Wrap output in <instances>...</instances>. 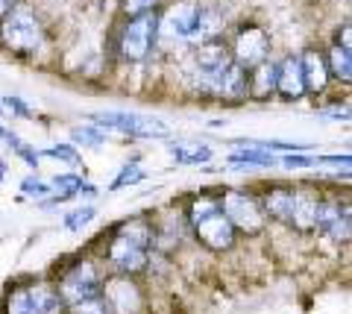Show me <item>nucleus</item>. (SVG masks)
<instances>
[{"instance_id":"obj_1","label":"nucleus","mask_w":352,"mask_h":314,"mask_svg":"<svg viewBox=\"0 0 352 314\" xmlns=\"http://www.w3.org/2000/svg\"><path fill=\"white\" fill-rule=\"evenodd\" d=\"M150 250H153V214H135V218L115 226L109 235L103 258L112 267V273L141 276L150 270Z\"/></svg>"},{"instance_id":"obj_2","label":"nucleus","mask_w":352,"mask_h":314,"mask_svg":"<svg viewBox=\"0 0 352 314\" xmlns=\"http://www.w3.org/2000/svg\"><path fill=\"white\" fill-rule=\"evenodd\" d=\"M320 191H311L305 186H267L258 200L261 209L267 214V221L282 223L285 229L300 232V235H311L314 223H317V205H320Z\"/></svg>"},{"instance_id":"obj_3","label":"nucleus","mask_w":352,"mask_h":314,"mask_svg":"<svg viewBox=\"0 0 352 314\" xmlns=\"http://www.w3.org/2000/svg\"><path fill=\"white\" fill-rule=\"evenodd\" d=\"M47 45V30L32 3H15L6 15H0V47L15 59H36Z\"/></svg>"},{"instance_id":"obj_4","label":"nucleus","mask_w":352,"mask_h":314,"mask_svg":"<svg viewBox=\"0 0 352 314\" xmlns=\"http://www.w3.org/2000/svg\"><path fill=\"white\" fill-rule=\"evenodd\" d=\"M118 59L124 65H144L159 50V12H141L126 18L115 38Z\"/></svg>"},{"instance_id":"obj_5","label":"nucleus","mask_w":352,"mask_h":314,"mask_svg":"<svg viewBox=\"0 0 352 314\" xmlns=\"http://www.w3.org/2000/svg\"><path fill=\"white\" fill-rule=\"evenodd\" d=\"M88 124L106 129V133H120L126 138H141V142H153V138H162L168 142L170 138V126L168 121H162L159 115H141V112H91L88 115Z\"/></svg>"},{"instance_id":"obj_6","label":"nucleus","mask_w":352,"mask_h":314,"mask_svg":"<svg viewBox=\"0 0 352 314\" xmlns=\"http://www.w3.org/2000/svg\"><path fill=\"white\" fill-rule=\"evenodd\" d=\"M3 314H68L56 282H24L6 294Z\"/></svg>"},{"instance_id":"obj_7","label":"nucleus","mask_w":352,"mask_h":314,"mask_svg":"<svg viewBox=\"0 0 352 314\" xmlns=\"http://www.w3.org/2000/svg\"><path fill=\"white\" fill-rule=\"evenodd\" d=\"M220 209L229 218V223L235 226L238 235H247V238H256L270 226L267 214L261 209V200L258 194L244 191V188H226L220 191Z\"/></svg>"},{"instance_id":"obj_8","label":"nucleus","mask_w":352,"mask_h":314,"mask_svg":"<svg viewBox=\"0 0 352 314\" xmlns=\"http://www.w3.org/2000/svg\"><path fill=\"white\" fill-rule=\"evenodd\" d=\"M226 47H229V56H232V62L241 71H252L256 65L270 59L273 36L267 32V27L258 24V21H241L232 32V38L226 41Z\"/></svg>"},{"instance_id":"obj_9","label":"nucleus","mask_w":352,"mask_h":314,"mask_svg":"<svg viewBox=\"0 0 352 314\" xmlns=\"http://www.w3.org/2000/svg\"><path fill=\"white\" fill-rule=\"evenodd\" d=\"M103 279L106 276H103L100 265H97L91 256H82V258H76L71 267L62 270L56 288H59V294L65 300V306H76V302H82V300L100 297L103 294Z\"/></svg>"},{"instance_id":"obj_10","label":"nucleus","mask_w":352,"mask_h":314,"mask_svg":"<svg viewBox=\"0 0 352 314\" xmlns=\"http://www.w3.org/2000/svg\"><path fill=\"white\" fill-rule=\"evenodd\" d=\"M203 0H170L159 9V45H188Z\"/></svg>"},{"instance_id":"obj_11","label":"nucleus","mask_w":352,"mask_h":314,"mask_svg":"<svg viewBox=\"0 0 352 314\" xmlns=\"http://www.w3.org/2000/svg\"><path fill=\"white\" fill-rule=\"evenodd\" d=\"M191 235L206 253H214V256L232 253L238 247V238H241L235 232V226L229 223V218L223 214V209H217L212 214H206V218L194 221L191 223Z\"/></svg>"},{"instance_id":"obj_12","label":"nucleus","mask_w":352,"mask_h":314,"mask_svg":"<svg viewBox=\"0 0 352 314\" xmlns=\"http://www.w3.org/2000/svg\"><path fill=\"white\" fill-rule=\"evenodd\" d=\"M349 229H352V209H349V200H340V197H320V205H317V223H314V232L326 238L332 244H346L349 241Z\"/></svg>"},{"instance_id":"obj_13","label":"nucleus","mask_w":352,"mask_h":314,"mask_svg":"<svg viewBox=\"0 0 352 314\" xmlns=\"http://www.w3.org/2000/svg\"><path fill=\"white\" fill-rule=\"evenodd\" d=\"M103 300L112 314H141L147 302L138 276H124V273H112L103 279Z\"/></svg>"},{"instance_id":"obj_14","label":"nucleus","mask_w":352,"mask_h":314,"mask_svg":"<svg viewBox=\"0 0 352 314\" xmlns=\"http://www.w3.org/2000/svg\"><path fill=\"white\" fill-rule=\"evenodd\" d=\"M323 53H326V65L332 80L340 85H349L352 82V24L349 21H344L335 30V36Z\"/></svg>"},{"instance_id":"obj_15","label":"nucleus","mask_w":352,"mask_h":314,"mask_svg":"<svg viewBox=\"0 0 352 314\" xmlns=\"http://www.w3.org/2000/svg\"><path fill=\"white\" fill-rule=\"evenodd\" d=\"M276 97L285 103H300L308 97L296 53H285L282 59H276Z\"/></svg>"},{"instance_id":"obj_16","label":"nucleus","mask_w":352,"mask_h":314,"mask_svg":"<svg viewBox=\"0 0 352 314\" xmlns=\"http://www.w3.org/2000/svg\"><path fill=\"white\" fill-rule=\"evenodd\" d=\"M223 32H226V12L217 3H203L185 47H200V45H208V41H223Z\"/></svg>"},{"instance_id":"obj_17","label":"nucleus","mask_w":352,"mask_h":314,"mask_svg":"<svg viewBox=\"0 0 352 314\" xmlns=\"http://www.w3.org/2000/svg\"><path fill=\"white\" fill-rule=\"evenodd\" d=\"M296 56H300L305 91L308 94H326L329 82H332V74H329V65H326V53L320 47H305L302 53H296Z\"/></svg>"},{"instance_id":"obj_18","label":"nucleus","mask_w":352,"mask_h":314,"mask_svg":"<svg viewBox=\"0 0 352 314\" xmlns=\"http://www.w3.org/2000/svg\"><path fill=\"white\" fill-rule=\"evenodd\" d=\"M164 147L170 153V161L179 168H200L214 159V147L206 142H194V138H168Z\"/></svg>"},{"instance_id":"obj_19","label":"nucleus","mask_w":352,"mask_h":314,"mask_svg":"<svg viewBox=\"0 0 352 314\" xmlns=\"http://www.w3.org/2000/svg\"><path fill=\"white\" fill-rule=\"evenodd\" d=\"M235 150L226 156V168L229 170H270L276 168L279 153L273 150H264V147H247V144H232Z\"/></svg>"},{"instance_id":"obj_20","label":"nucleus","mask_w":352,"mask_h":314,"mask_svg":"<svg viewBox=\"0 0 352 314\" xmlns=\"http://www.w3.org/2000/svg\"><path fill=\"white\" fill-rule=\"evenodd\" d=\"M270 97H276V59H267L247 71V100L267 103Z\"/></svg>"},{"instance_id":"obj_21","label":"nucleus","mask_w":352,"mask_h":314,"mask_svg":"<svg viewBox=\"0 0 352 314\" xmlns=\"http://www.w3.org/2000/svg\"><path fill=\"white\" fill-rule=\"evenodd\" d=\"M150 179V170L144 168V161H141V156H132L126 159L124 165H120V170L115 173V179L109 182V194H118V191H124V188H132V186H138V182H147Z\"/></svg>"},{"instance_id":"obj_22","label":"nucleus","mask_w":352,"mask_h":314,"mask_svg":"<svg viewBox=\"0 0 352 314\" xmlns=\"http://www.w3.org/2000/svg\"><path fill=\"white\" fill-rule=\"evenodd\" d=\"M68 142L82 150H103L109 144V133L94 124H76L68 129Z\"/></svg>"},{"instance_id":"obj_23","label":"nucleus","mask_w":352,"mask_h":314,"mask_svg":"<svg viewBox=\"0 0 352 314\" xmlns=\"http://www.w3.org/2000/svg\"><path fill=\"white\" fill-rule=\"evenodd\" d=\"M41 159H53V161H59V165L71 168V170L85 168L80 147H74L71 142H56V144H50V147H41Z\"/></svg>"},{"instance_id":"obj_24","label":"nucleus","mask_w":352,"mask_h":314,"mask_svg":"<svg viewBox=\"0 0 352 314\" xmlns=\"http://www.w3.org/2000/svg\"><path fill=\"white\" fill-rule=\"evenodd\" d=\"M94 218H97V203L94 200H82L80 205H74V209L62 218V226L68 232H82V229H88V226L94 223Z\"/></svg>"},{"instance_id":"obj_25","label":"nucleus","mask_w":352,"mask_h":314,"mask_svg":"<svg viewBox=\"0 0 352 314\" xmlns=\"http://www.w3.org/2000/svg\"><path fill=\"white\" fill-rule=\"evenodd\" d=\"M276 165L285 170H320V161H317L314 153H308V150H300V153H279Z\"/></svg>"},{"instance_id":"obj_26","label":"nucleus","mask_w":352,"mask_h":314,"mask_svg":"<svg viewBox=\"0 0 352 314\" xmlns=\"http://www.w3.org/2000/svg\"><path fill=\"white\" fill-rule=\"evenodd\" d=\"M0 106H3V115L12 117V121H36L32 106L27 100H21L18 94H3L0 97Z\"/></svg>"},{"instance_id":"obj_27","label":"nucleus","mask_w":352,"mask_h":314,"mask_svg":"<svg viewBox=\"0 0 352 314\" xmlns=\"http://www.w3.org/2000/svg\"><path fill=\"white\" fill-rule=\"evenodd\" d=\"M50 194V182L47 179H41L38 173H27L24 179H21V200H32V203H38V200H44Z\"/></svg>"},{"instance_id":"obj_28","label":"nucleus","mask_w":352,"mask_h":314,"mask_svg":"<svg viewBox=\"0 0 352 314\" xmlns=\"http://www.w3.org/2000/svg\"><path fill=\"white\" fill-rule=\"evenodd\" d=\"M12 156L24 161V165H27L32 173H38V168H41V150H38L36 144H30V142H24V138H21V142L15 144V150H12Z\"/></svg>"},{"instance_id":"obj_29","label":"nucleus","mask_w":352,"mask_h":314,"mask_svg":"<svg viewBox=\"0 0 352 314\" xmlns=\"http://www.w3.org/2000/svg\"><path fill=\"white\" fill-rule=\"evenodd\" d=\"M320 121L329 124H349V103H329V106H317L314 112Z\"/></svg>"},{"instance_id":"obj_30","label":"nucleus","mask_w":352,"mask_h":314,"mask_svg":"<svg viewBox=\"0 0 352 314\" xmlns=\"http://www.w3.org/2000/svg\"><path fill=\"white\" fill-rule=\"evenodd\" d=\"M68 314H112V311H109L106 300L100 294V297H91V300L76 302V306H68Z\"/></svg>"},{"instance_id":"obj_31","label":"nucleus","mask_w":352,"mask_h":314,"mask_svg":"<svg viewBox=\"0 0 352 314\" xmlns=\"http://www.w3.org/2000/svg\"><path fill=\"white\" fill-rule=\"evenodd\" d=\"M164 0H124L120 9H124V15L132 18V15H141V12H159Z\"/></svg>"},{"instance_id":"obj_32","label":"nucleus","mask_w":352,"mask_h":314,"mask_svg":"<svg viewBox=\"0 0 352 314\" xmlns=\"http://www.w3.org/2000/svg\"><path fill=\"white\" fill-rule=\"evenodd\" d=\"M15 3H21V0H0V15H6L9 9H12Z\"/></svg>"},{"instance_id":"obj_33","label":"nucleus","mask_w":352,"mask_h":314,"mask_svg":"<svg viewBox=\"0 0 352 314\" xmlns=\"http://www.w3.org/2000/svg\"><path fill=\"white\" fill-rule=\"evenodd\" d=\"M6 170H9V168H6V161L0 159V186H3V182H6Z\"/></svg>"},{"instance_id":"obj_34","label":"nucleus","mask_w":352,"mask_h":314,"mask_svg":"<svg viewBox=\"0 0 352 314\" xmlns=\"http://www.w3.org/2000/svg\"><path fill=\"white\" fill-rule=\"evenodd\" d=\"M6 133H9V129H6L3 124H0V142H3V135H6Z\"/></svg>"},{"instance_id":"obj_35","label":"nucleus","mask_w":352,"mask_h":314,"mask_svg":"<svg viewBox=\"0 0 352 314\" xmlns=\"http://www.w3.org/2000/svg\"><path fill=\"white\" fill-rule=\"evenodd\" d=\"M0 117H3V106H0Z\"/></svg>"}]
</instances>
